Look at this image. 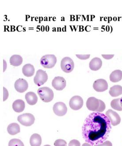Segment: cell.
I'll return each instance as SVG.
<instances>
[{"mask_svg": "<svg viewBox=\"0 0 122 146\" xmlns=\"http://www.w3.org/2000/svg\"><path fill=\"white\" fill-rule=\"evenodd\" d=\"M111 129V122L106 114L93 112L84 122L83 138L91 146L101 144L108 139Z\"/></svg>", "mask_w": 122, "mask_h": 146, "instance_id": "6da1fadb", "label": "cell"}, {"mask_svg": "<svg viewBox=\"0 0 122 146\" xmlns=\"http://www.w3.org/2000/svg\"><path fill=\"white\" fill-rule=\"evenodd\" d=\"M37 93L42 101L49 103L53 100L54 96L52 90L47 87H44L38 89Z\"/></svg>", "mask_w": 122, "mask_h": 146, "instance_id": "7a4b0ae2", "label": "cell"}, {"mask_svg": "<svg viewBox=\"0 0 122 146\" xmlns=\"http://www.w3.org/2000/svg\"><path fill=\"white\" fill-rule=\"evenodd\" d=\"M57 61L56 57L54 55L50 54L42 56L41 58L40 62L41 65L45 68L50 69L54 67Z\"/></svg>", "mask_w": 122, "mask_h": 146, "instance_id": "3957f363", "label": "cell"}, {"mask_svg": "<svg viewBox=\"0 0 122 146\" xmlns=\"http://www.w3.org/2000/svg\"><path fill=\"white\" fill-rule=\"evenodd\" d=\"M17 120L23 126H30L34 124L35 118L31 113H25L19 116Z\"/></svg>", "mask_w": 122, "mask_h": 146, "instance_id": "277c9868", "label": "cell"}, {"mask_svg": "<svg viewBox=\"0 0 122 146\" xmlns=\"http://www.w3.org/2000/svg\"><path fill=\"white\" fill-rule=\"evenodd\" d=\"M74 67V64L71 58L69 57H65L61 62V69L65 73L72 72Z\"/></svg>", "mask_w": 122, "mask_h": 146, "instance_id": "5b68a950", "label": "cell"}, {"mask_svg": "<svg viewBox=\"0 0 122 146\" xmlns=\"http://www.w3.org/2000/svg\"><path fill=\"white\" fill-rule=\"evenodd\" d=\"M48 80V74L45 71L42 70H37L36 75L34 78V82L36 85L40 86L44 84Z\"/></svg>", "mask_w": 122, "mask_h": 146, "instance_id": "8992f818", "label": "cell"}, {"mask_svg": "<svg viewBox=\"0 0 122 146\" xmlns=\"http://www.w3.org/2000/svg\"><path fill=\"white\" fill-rule=\"evenodd\" d=\"M70 108L74 111L80 109L83 105L82 98L79 96H75L71 98L69 102Z\"/></svg>", "mask_w": 122, "mask_h": 146, "instance_id": "52a82bcc", "label": "cell"}, {"mask_svg": "<svg viewBox=\"0 0 122 146\" xmlns=\"http://www.w3.org/2000/svg\"><path fill=\"white\" fill-rule=\"evenodd\" d=\"M53 111L58 116L65 115L67 111V108L66 104L63 102H57L54 105Z\"/></svg>", "mask_w": 122, "mask_h": 146, "instance_id": "ba28073f", "label": "cell"}, {"mask_svg": "<svg viewBox=\"0 0 122 146\" xmlns=\"http://www.w3.org/2000/svg\"><path fill=\"white\" fill-rule=\"evenodd\" d=\"M105 114L110 119L111 125H113V126H116L120 124L121 118L116 112L112 110L109 109L108 111H107Z\"/></svg>", "mask_w": 122, "mask_h": 146, "instance_id": "9c48e42d", "label": "cell"}, {"mask_svg": "<svg viewBox=\"0 0 122 146\" xmlns=\"http://www.w3.org/2000/svg\"><path fill=\"white\" fill-rule=\"evenodd\" d=\"M66 81L63 77H55L52 82V86L54 88L58 91H62L66 86Z\"/></svg>", "mask_w": 122, "mask_h": 146, "instance_id": "30bf717a", "label": "cell"}, {"mask_svg": "<svg viewBox=\"0 0 122 146\" xmlns=\"http://www.w3.org/2000/svg\"><path fill=\"white\" fill-rule=\"evenodd\" d=\"M100 100L94 97H89L86 102V107L89 111L97 112L100 107Z\"/></svg>", "mask_w": 122, "mask_h": 146, "instance_id": "8fae6325", "label": "cell"}, {"mask_svg": "<svg viewBox=\"0 0 122 146\" xmlns=\"http://www.w3.org/2000/svg\"><path fill=\"white\" fill-rule=\"evenodd\" d=\"M93 88L97 92H103L108 90V83L105 79H97L93 83Z\"/></svg>", "mask_w": 122, "mask_h": 146, "instance_id": "7c38bea8", "label": "cell"}, {"mask_svg": "<svg viewBox=\"0 0 122 146\" xmlns=\"http://www.w3.org/2000/svg\"><path fill=\"white\" fill-rule=\"evenodd\" d=\"M15 90L20 93H23L26 91L28 87V84L26 80L23 78H19L16 81L14 84Z\"/></svg>", "mask_w": 122, "mask_h": 146, "instance_id": "4fadbf2b", "label": "cell"}, {"mask_svg": "<svg viewBox=\"0 0 122 146\" xmlns=\"http://www.w3.org/2000/svg\"><path fill=\"white\" fill-rule=\"evenodd\" d=\"M102 65V61L100 58L95 57L90 61L89 66L90 69L93 71H97L101 69Z\"/></svg>", "mask_w": 122, "mask_h": 146, "instance_id": "5bb4252c", "label": "cell"}, {"mask_svg": "<svg viewBox=\"0 0 122 146\" xmlns=\"http://www.w3.org/2000/svg\"><path fill=\"white\" fill-rule=\"evenodd\" d=\"M12 106L14 111L16 112L20 113L24 111L25 104L22 100H17L13 102Z\"/></svg>", "mask_w": 122, "mask_h": 146, "instance_id": "9a60e30c", "label": "cell"}, {"mask_svg": "<svg viewBox=\"0 0 122 146\" xmlns=\"http://www.w3.org/2000/svg\"><path fill=\"white\" fill-rule=\"evenodd\" d=\"M25 99L27 104L30 105H34L38 101V97L36 94L32 92H29L25 95Z\"/></svg>", "mask_w": 122, "mask_h": 146, "instance_id": "2e32d148", "label": "cell"}, {"mask_svg": "<svg viewBox=\"0 0 122 146\" xmlns=\"http://www.w3.org/2000/svg\"><path fill=\"white\" fill-rule=\"evenodd\" d=\"M35 71V68L31 64H26L23 66L22 68L23 74L26 77H30L33 76Z\"/></svg>", "mask_w": 122, "mask_h": 146, "instance_id": "e0dca14e", "label": "cell"}, {"mask_svg": "<svg viewBox=\"0 0 122 146\" xmlns=\"http://www.w3.org/2000/svg\"><path fill=\"white\" fill-rule=\"evenodd\" d=\"M122 79V71L119 70H114L110 75V80L113 82H117Z\"/></svg>", "mask_w": 122, "mask_h": 146, "instance_id": "ac0fdd59", "label": "cell"}, {"mask_svg": "<svg viewBox=\"0 0 122 146\" xmlns=\"http://www.w3.org/2000/svg\"><path fill=\"white\" fill-rule=\"evenodd\" d=\"M7 131L10 135H15L20 133V127L17 123H11L8 125Z\"/></svg>", "mask_w": 122, "mask_h": 146, "instance_id": "d6986e66", "label": "cell"}, {"mask_svg": "<svg viewBox=\"0 0 122 146\" xmlns=\"http://www.w3.org/2000/svg\"><path fill=\"white\" fill-rule=\"evenodd\" d=\"M30 143L31 146H40L42 143L40 135L37 133L32 135L30 137Z\"/></svg>", "mask_w": 122, "mask_h": 146, "instance_id": "ffe728a7", "label": "cell"}, {"mask_svg": "<svg viewBox=\"0 0 122 146\" xmlns=\"http://www.w3.org/2000/svg\"><path fill=\"white\" fill-rule=\"evenodd\" d=\"M112 97H117L122 94V87L120 85H115L111 88L109 92Z\"/></svg>", "mask_w": 122, "mask_h": 146, "instance_id": "44dd1931", "label": "cell"}, {"mask_svg": "<svg viewBox=\"0 0 122 146\" xmlns=\"http://www.w3.org/2000/svg\"><path fill=\"white\" fill-rule=\"evenodd\" d=\"M10 64L14 66H18L22 64L23 58L18 55H14L10 57L9 60Z\"/></svg>", "mask_w": 122, "mask_h": 146, "instance_id": "7402d4cb", "label": "cell"}, {"mask_svg": "<svg viewBox=\"0 0 122 146\" xmlns=\"http://www.w3.org/2000/svg\"><path fill=\"white\" fill-rule=\"evenodd\" d=\"M120 98L114 99L111 103V106L113 109L118 111H122V107L120 104Z\"/></svg>", "mask_w": 122, "mask_h": 146, "instance_id": "603a6c76", "label": "cell"}, {"mask_svg": "<svg viewBox=\"0 0 122 146\" xmlns=\"http://www.w3.org/2000/svg\"><path fill=\"white\" fill-rule=\"evenodd\" d=\"M9 146H24L23 143L19 139H13L10 140Z\"/></svg>", "mask_w": 122, "mask_h": 146, "instance_id": "cb8c5ba5", "label": "cell"}, {"mask_svg": "<svg viewBox=\"0 0 122 146\" xmlns=\"http://www.w3.org/2000/svg\"><path fill=\"white\" fill-rule=\"evenodd\" d=\"M54 146H67V143L62 139H58L54 143Z\"/></svg>", "mask_w": 122, "mask_h": 146, "instance_id": "d4e9b609", "label": "cell"}, {"mask_svg": "<svg viewBox=\"0 0 122 146\" xmlns=\"http://www.w3.org/2000/svg\"><path fill=\"white\" fill-rule=\"evenodd\" d=\"M100 107H99V109H98V111H97V112L101 113L104 111L105 109L106 106L105 104V103L103 101L100 100Z\"/></svg>", "mask_w": 122, "mask_h": 146, "instance_id": "484cf974", "label": "cell"}, {"mask_svg": "<svg viewBox=\"0 0 122 146\" xmlns=\"http://www.w3.org/2000/svg\"><path fill=\"white\" fill-rule=\"evenodd\" d=\"M68 146H80V143L78 140L73 139L69 143Z\"/></svg>", "mask_w": 122, "mask_h": 146, "instance_id": "4316f807", "label": "cell"}, {"mask_svg": "<svg viewBox=\"0 0 122 146\" xmlns=\"http://www.w3.org/2000/svg\"><path fill=\"white\" fill-rule=\"evenodd\" d=\"M76 56L80 60H85L89 59L90 56V55H77L76 54Z\"/></svg>", "mask_w": 122, "mask_h": 146, "instance_id": "83f0119b", "label": "cell"}, {"mask_svg": "<svg viewBox=\"0 0 122 146\" xmlns=\"http://www.w3.org/2000/svg\"><path fill=\"white\" fill-rule=\"evenodd\" d=\"M9 97V92L7 89L5 87H3V101H5Z\"/></svg>", "mask_w": 122, "mask_h": 146, "instance_id": "f1b7e54d", "label": "cell"}, {"mask_svg": "<svg viewBox=\"0 0 122 146\" xmlns=\"http://www.w3.org/2000/svg\"><path fill=\"white\" fill-rule=\"evenodd\" d=\"M94 146H113V144L109 141H106L101 144L94 145Z\"/></svg>", "mask_w": 122, "mask_h": 146, "instance_id": "f546056e", "label": "cell"}, {"mask_svg": "<svg viewBox=\"0 0 122 146\" xmlns=\"http://www.w3.org/2000/svg\"><path fill=\"white\" fill-rule=\"evenodd\" d=\"M102 56L106 60H110L113 57L114 55H102Z\"/></svg>", "mask_w": 122, "mask_h": 146, "instance_id": "4dcf8cb0", "label": "cell"}, {"mask_svg": "<svg viewBox=\"0 0 122 146\" xmlns=\"http://www.w3.org/2000/svg\"><path fill=\"white\" fill-rule=\"evenodd\" d=\"M3 68H4V70L3 71L5 72V70H6V68H7V63L5 61V60H3Z\"/></svg>", "mask_w": 122, "mask_h": 146, "instance_id": "1f68e13d", "label": "cell"}, {"mask_svg": "<svg viewBox=\"0 0 122 146\" xmlns=\"http://www.w3.org/2000/svg\"><path fill=\"white\" fill-rule=\"evenodd\" d=\"M82 146H91V145L88 143H85L82 144Z\"/></svg>", "mask_w": 122, "mask_h": 146, "instance_id": "d6a6232c", "label": "cell"}, {"mask_svg": "<svg viewBox=\"0 0 122 146\" xmlns=\"http://www.w3.org/2000/svg\"><path fill=\"white\" fill-rule=\"evenodd\" d=\"M120 105H121V107H122V97L120 98Z\"/></svg>", "mask_w": 122, "mask_h": 146, "instance_id": "836d02e7", "label": "cell"}, {"mask_svg": "<svg viewBox=\"0 0 122 146\" xmlns=\"http://www.w3.org/2000/svg\"><path fill=\"white\" fill-rule=\"evenodd\" d=\"M50 146V145H45V146Z\"/></svg>", "mask_w": 122, "mask_h": 146, "instance_id": "e575fe53", "label": "cell"}]
</instances>
